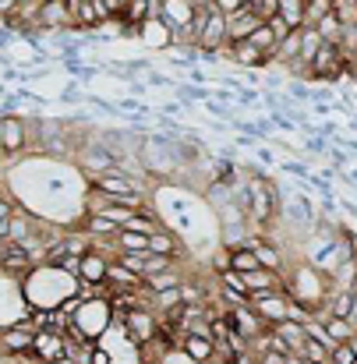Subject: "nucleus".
Listing matches in <instances>:
<instances>
[{
	"label": "nucleus",
	"instance_id": "31",
	"mask_svg": "<svg viewBox=\"0 0 357 364\" xmlns=\"http://www.w3.org/2000/svg\"><path fill=\"white\" fill-rule=\"evenodd\" d=\"M230 53H234V60L244 64V68H258V64H265V53H258L251 43H234Z\"/></svg>",
	"mask_w": 357,
	"mask_h": 364
},
{
	"label": "nucleus",
	"instance_id": "9",
	"mask_svg": "<svg viewBox=\"0 0 357 364\" xmlns=\"http://www.w3.org/2000/svg\"><path fill=\"white\" fill-rule=\"evenodd\" d=\"M107 265H110V258L100 255L96 247H89V251L78 258V279H82L85 287H103V283H107Z\"/></svg>",
	"mask_w": 357,
	"mask_h": 364
},
{
	"label": "nucleus",
	"instance_id": "24",
	"mask_svg": "<svg viewBox=\"0 0 357 364\" xmlns=\"http://www.w3.org/2000/svg\"><path fill=\"white\" fill-rule=\"evenodd\" d=\"M272 333H276V336L290 347V354H294V350H301V343L308 340V336H304V326H301V322H294V318H287V322L272 326Z\"/></svg>",
	"mask_w": 357,
	"mask_h": 364
},
{
	"label": "nucleus",
	"instance_id": "3",
	"mask_svg": "<svg viewBox=\"0 0 357 364\" xmlns=\"http://www.w3.org/2000/svg\"><path fill=\"white\" fill-rule=\"evenodd\" d=\"M247 308L258 315V322L265 329H272V326H279V322L290 318V297L287 294H251L247 297Z\"/></svg>",
	"mask_w": 357,
	"mask_h": 364
},
{
	"label": "nucleus",
	"instance_id": "30",
	"mask_svg": "<svg viewBox=\"0 0 357 364\" xmlns=\"http://www.w3.org/2000/svg\"><path fill=\"white\" fill-rule=\"evenodd\" d=\"M240 7H244V11H247L255 21H262V25L276 18V0H244Z\"/></svg>",
	"mask_w": 357,
	"mask_h": 364
},
{
	"label": "nucleus",
	"instance_id": "29",
	"mask_svg": "<svg viewBox=\"0 0 357 364\" xmlns=\"http://www.w3.org/2000/svg\"><path fill=\"white\" fill-rule=\"evenodd\" d=\"M326 14H333V0H304V28H315Z\"/></svg>",
	"mask_w": 357,
	"mask_h": 364
},
{
	"label": "nucleus",
	"instance_id": "5",
	"mask_svg": "<svg viewBox=\"0 0 357 364\" xmlns=\"http://www.w3.org/2000/svg\"><path fill=\"white\" fill-rule=\"evenodd\" d=\"M308 64H311L308 68L311 78H340L347 71V53L340 46H333V43H319V50L311 53Z\"/></svg>",
	"mask_w": 357,
	"mask_h": 364
},
{
	"label": "nucleus",
	"instance_id": "34",
	"mask_svg": "<svg viewBox=\"0 0 357 364\" xmlns=\"http://www.w3.org/2000/svg\"><path fill=\"white\" fill-rule=\"evenodd\" d=\"M251 251H255V258H258L262 269H272V272L279 269V255H276V247H269V244H255Z\"/></svg>",
	"mask_w": 357,
	"mask_h": 364
},
{
	"label": "nucleus",
	"instance_id": "21",
	"mask_svg": "<svg viewBox=\"0 0 357 364\" xmlns=\"http://www.w3.org/2000/svg\"><path fill=\"white\" fill-rule=\"evenodd\" d=\"M322 329H326V336L333 340V343H351V336H354V322L351 318H336V315H326V318H315Z\"/></svg>",
	"mask_w": 357,
	"mask_h": 364
},
{
	"label": "nucleus",
	"instance_id": "14",
	"mask_svg": "<svg viewBox=\"0 0 357 364\" xmlns=\"http://www.w3.org/2000/svg\"><path fill=\"white\" fill-rule=\"evenodd\" d=\"M223 14H227V43H230V46H234V43H244V39L262 25V21H255L244 7H230V11H223Z\"/></svg>",
	"mask_w": 357,
	"mask_h": 364
},
{
	"label": "nucleus",
	"instance_id": "2",
	"mask_svg": "<svg viewBox=\"0 0 357 364\" xmlns=\"http://www.w3.org/2000/svg\"><path fill=\"white\" fill-rule=\"evenodd\" d=\"M89 181H92L96 195H107V198H114V202H124V205L142 209V188H138L131 177L110 170V173H96V177H89Z\"/></svg>",
	"mask_w": 357,
	"mask_h": 364
},
{
	"label": "nucleus",
	"instance_id": "11",
	"mask_svg": "<svg viewBox=\"0 0 357 364\" xmlns=\"http://www.w3.org/2000/svg\"><path fill=\"white\" fill-rule=\"evenodd\" d=\"M32 354L39 358V364H50V361L68 358L64 336H60V333H46V329H39V333L32 336Z\"/></svg>",
	"mask_w": 357,
	"mask_h": 364
},
{
	"label": "nucleus",
	"instance_id": "19",
	"mask_svg": "<svg viewBox=\"0 0 357 364\" xmlns=\"http://www.w3.org/2000/svg\"><path fill=\"white\" fill-rule=\"evenodd\" d=\"M103 21H110L107 4H103V0H82V7H78V14H75V25L92 28V25H103Z\"/></svg>",
	"mask_w": 357,
	"mask_h": 364
},
{
	"label": "nucleus",
	"instance_id": "16",
	"mask_svg": "<svg viewBox=\"0 0 357 364\" xmlns=\"http://www.w3.org/2000/svg\"><path fill=\"white\" fill-rule=\"evenodd\" d=\"M68 25H71V18H68V11H64L60 0H43L39 4L36 28H68Z\"/></svg>",
	"mask_w": 357,
	"mask_h": 364
},
{
	"label": "nucleus",
	"instance_id": "8",
	"mask_svg": "<svg viewBox=\"0 0 357 364\" xmlns=\"http://www.w3.org/2000/svg\"><path fill=\"white\" fill-rule=\"evenodd\" d=\"M223 322L230 326V333H238L244 343H251V340H258L262 333H265V326L258 322V315L247 308V304H238V308H230L227 315H223Z\"/></svg>",
	"mask_w": 357,
	"mask_h": 364
},
{
	"label": "nucleus",
	"instance_id": "12",
	"mask_svg": "<svg viewBox=\"0 0 357 364\" xmlns=\"http://www.w3.org/2000/svg\"><path fill=\"white\" fill-rule=\"evenodd\" d=\"M240 279H244L247 297H251V294H287V283H283L272 269H255V272H244Z\"/></svg>",
	"mask_w": 357,
	"mask_h": 364
},
{
	"label": "nucleus",
	"instance_id": "32",
	"mask_svg": "<svg viewBox=\"0 0 357 364\" xmlns=\"http://www.w3.org/2000/svg\"><path fill=\"white\" fill-rule=\"evenodd\" d=\"M120 255H127V251H149V237L145 234H131V230H120L117 237H114Z\"/></svg>",
	"mask_w": 357,
	"mask_h": 364
},
{
	"label": "nucleus",
	"instance_id": "22",
	"mask_svg": "<svg viewBox=\"0 0 357 364\" xmlns=\"http://www.w3.org/2000/svg\"><path fill=\"white\" fill-rule=\"evenodd\" d=\"M181 350H184L191 361L206 364L213 354H216V343H213L209 336H181Z\"/></svg>",
	"mask_w": 357,
	"mask_h": 364
},
{
	"label": "nucleus",
	"instance_id": "37",
	"mask_svg": "<svg viewBox=\"0 0 357 364\" xmlns=\"http://www.w3.org/2000/svg\"><path fill=\"white\" fill-rule=\"evenodd\" d=\"M50 364H75L71 358H60V361H50Z\"/></svg>",
	"mask_w": 357,
	"mask_h": 364
},
{
	"label": "nucleus",
	"instance_id": "35",
	"mask_svg": "<svg viewBox=\"0 0 357 364\" xmlns=\"http://www.w3.org/2000/svg\"><path fill=\"white\" fill-rule=\"evenodd\" d=\"M329 364H357V350L351 343H336L329 350Z\"/></svg>",
	"mask_w": 357,
	"mask_h": 364
},
{
	"label": "nucleus",
	"instance_id": "28",
	"mask_svg": "<svg viewBox=\"0 0 357 364\" xmlns=\"http://www.w3.org/2000/svg\"><path fill=\"white\" fill-rule=\"evenodd\" d=\"M117 234H120V227H114L110 220H103V216H89V237H92V244L114 241Z\"/></svg>",
	"mask_w": 357,
	"mask_h": 364
},
{
	"label": "nucleus",
	"instance_id": "33",
	"mask_svg": "<svg viewBox=\"0 0 357 364\" xmlns=\"http://www.w3.org/2000/svg\"><path fill=\"white\" fill-rule=\"evenodd\" d=\"M333 18L340 21V28L357 25V0H333Z\"/></svg>",
	"mask_w": 357,
	"mask_h": 364
},
{
	"label": "nucleus",
	"instance_id": "6",
	"mask_svg": "<svg viewBox=\"0 0 357 364\" xmlns=\"http://www.w3.org/2000/svg\"><path fill=\"white\" fill-rule=\"evenodd\" d=\"M124 336L131 340V343H152V336H156V326H159V318H152L145 308H131V311H124Z\"/></svg>",
	"mask_w": 357,
	"mask_h": 364
},
{
	"label": "nucleus",
	"instance_id": "23",
	"mask_svg": "<svg viewBox=\"0 0 357 364\" xmlns=\"http://www.w3.org/2000/svg\"><path fill=\"white\" fill-rule=\"evenodd\" d=\"M297 53H301V36H297V32H287V36L276 43V50H272V57H269V60H279V64H297Z\"/></svg>",
	"mask_w": 357,
	"mask_h": 364
},
{
	"label": "nucleus",
	"instance_id": "26",
	"mask_svg": "<svg viewBox=\"0 0 357 364\" xmlns=\"http://www.w3.org/2000/svg\"><path fill=\"white\" fill-rule=\"evenodd\" d=\"M244 43H251V46H255V50H258V53H265V60H269V57H272V50H276V43H279V39H276V32H272V28H269V25H258V28H255V32H251V36H247V39H244Z\"/></svg>",
	"mask_w": 357,
	"mask_h": 364
},
{
	"label": "nucleus",
	"instance_id": "1",
	"mask_svg": "<svg viewBox=\"0 0 357 364\" xmlns=\"http://www.w3.org/2000/svg\"><path fill=\"white\" fill-rule=\"evenodd\" d=\"M71 322L78 326V333L92 343L96 336H103L107 333V326L114 322V311H110V304H107V297H92V301H82V308L71 315Z\"/></svg>",
	"mask_w": 357,
	"mask_h": 364
},
{
	"label": "nucleus",
	"instance_id": "20",
	"mask_svg": "<svg viewBox=\"0 0 357 364\" xmlns=\"http://www.w3.org/2000/svg\"><path fill=\"white\" fill-rule=\"evenodd\" d=\"M276 18H279L290 32L304 28V0H276Z\"/></svg>",
	"mask_w": 357,
	"mask_h": 364
},
{
	"label": "nucleus",
	"instance_id": "15",
	"mask_svg": "<svg viewBox=\"0 0 357 364\" xmlns=\"http://www.w3.org/2000/svg\"><path fill=\"white\" fill-rule=\"evenodd\" d=\"M21 149H25V124L18 117H4L0 121V152L18 156Z\"/></svg>",
	"mask_w": 357,
	"mask_h": 364
},
{
	"label": "nucleus",
	"instance_id": "25",
	"mask_svg": "<svg viewBox=\"0 0 357 364\" xmlns=\"http://www.w3.org/2000/svg\"><path fill=\"white\" fill-rule=\"evenodd\" d=\"M227 265H230V269H234L238 276H244V272H255V269H262L251 247H234V251L227 255Z\"/></svg>",
	"mask_w": 357,
	"mask_h": 364
},
{
	"label": "nucleus",
	"instance_id": "17",
	"mask_svg": "<svg viewBox=\"0 0 357 364\" xmlns=\"http://www.w3.org/2000/svg\"><path fill=\"white\" fill-rule=\"evenodd\" d=\"M107 290H114V287H131V290H138V294H145V287H142V276H134L131 269H124L120 262H110L107 265V283H103Z\"/></svg>",
	"mask_w": 357,
	"mask_h": 364
},
{
	"label": "nucleus",
	"instance_id": "4",
	"mask_svg": "<svg viewBox=\"0 0 357 364\" xmlns=\"http://www.w3.org/2000/svg\"><path fill=\"white\" fill-rule=\"evenodd\" d=\"M240 202H244V213H247L251 220H258V223L272 220L276 198H272V188H269V184H265L262 177H251V181H247V188H244Z\"/></svg>",
	"mask_w": 357,
	"mask_h": 364
},
{
	"label": "nucleus",
	"instance_id": "10",
	"mask_svg": "<svg viewBox=\"0 0 357 364\" xmlns=\"http://www.w3.org/2000/svg\"><path fill=\"white\" fill-rule=\"evenodd\" d=\"M32 336H36V329L28 326V318H21L18 326H11V329L0 333V350H4L7 358H14V354H28V350H32Z\"/></svg>",
	"mask_w": 357,
	"mask_h": 364
},
{
	"label": "nucleus",
	"instance_id": "27",
	"mask_svg": "<svg viewBox=\"0 0 357 364\" xmlns=\"http://www.w3.org/2000/svg\"><path fill=\"white\" fill-rule=\"evenodd\" d=\"M149 251L152 255H163V258H174L177 255V241H174V234L170 230H156V234H149Z\"/></svg>",
	"mask_w": 357,
	"mask_h": 364
},
{
	"label": "nucleus",
	"instance_id": "13",
	"mask_svg": "<svg viewBox=\"0 0 357 364\" xmlns=\"http://www.w3.org/2000/svg\"><path fill=\"white\" fill-rule=\"evenodd\" d=\"M0 269H4V272H14V276H25V272H32L36 265H32V258L25 255L21 244L0 241Z\"/></svg>",
	"mask_w": 357,
	"mask_h": 364
},
{
	"label": "nucleus",
	"instance_id": "38",
	"mask_svg": "<svg viewBox=\"0 0 357 364\" xmlns=\"http://www.w3.org/2000/svg\"><path fill=\"white\" fill-rule=\"evenodd\" d=\"M351 347H354V350H357V329H354V336H351Z\"/></svg>",
	"mask_w": 357,
	"mask_h": 364
},
{
	"label": "nucleus",
	"instance_id": "36",
	"mask_svg": "<svg viewBox=\"0 0 357 364\" xmlns=\"http://www.w3.org/2000/svg\"><path fill=\"white\" fill-rule=\"evenodd\" d=\"M14 7H18V0H0V14H4V18H11Z\"/></svg>",
	"mask_w": 357,
	"mask_h": 364
},
{
	"label": "nucleus",
	"instance_id": "18",
	"mask_svg": "<svg viewBox=\"0 0 357 364\" xmlns=\"http://www.w3.org/2000/svg\"><path fill=\"white\" fill-rule=\"evenodd\" d=\"M82 166L89 170V177L110 173V170L117 166V156H114V152H103V149H85V152H82Z\"/></svg>",
	"mask_w": 357,
	"mask_h": 364
},
{
	"label": "nucleus",
	"instance_id": "7",
	"mask_svg": "<svg viewBox=\"0 0 357 364\" xmlns=\"http://www.w3.org/2000/svg\"><path fill=\"white\" fill-rule=\"evenodd\" d=\"M159 21H166L170 32H188L195 21V4L191 0H159Z\"/></svg>",
	"mask_w": 357,
	"mask_h": 364
}]
</instances>
